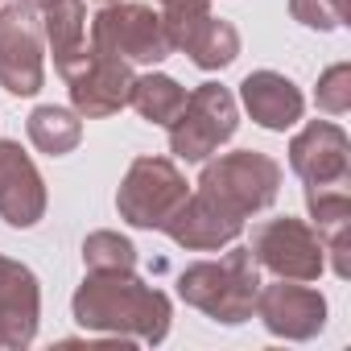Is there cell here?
I'll return each instance as SVG.
<instances>
[{
    "label": "cell",
    "instance_id": "obj_8",
    "mask_svg": "<svg viewBox=\"0 0 351 351\" xmlns=\"http://www.w3.org/2000/svg\"><path fill=\"white\" fill-rule=\"evenodd\" d=\"M46 83V38L17 0L0 9V87L9 95H38Z\"/></svg>",
    "mask_w": 351,
    "mask_h": 351
},
{
    "label": "cell",
    "instance_id": "obj_3",
    "mask_svg": "<svg viewBox=\"0 0 351 351\" xmlns=\"http://www.w3.org/2000/svg\"><path fill=\"white\" fill-rule=\"evenodd\" d=\"M281 178H285V173H281V165L269 153H261V149H236V153L207 157L195 186H199L203 199H211L228 215L248 219V215H256V211H265V207L277 203Z\"/></svg>",
    "mask_w": 351,
    "mask_h": 351
},
{
    "label": "cell",
    "instance_id": "obj_2",
    "mask_svg": "<svg viewBox=\"0 0 351 351\" xmlns=\"http://www.w3.org/2000/svg\"><path fill=\"white\" fill-rule=\"evenodd\" d=\"M261 293V265L248 244H236L219 261H199L178 273V298L223 326H240L252 318Z\"/></svg>",
    "mask_w": 351,
    "mask_h": 351
},
{
    "label": "cell",
    "instance_id": "obj_14",
    "mask_svg": "<svg viewBox=\"0 0 351 351\" xmlns=\"http://www.w3.org/2000/svg\"><path fill=\"white\" fill-rule=\"evenodd\" d=\"M178 248H191V252H215V248H228L240 240L244 232V219L228 215L223 207H215L211 199H203L199 191L186 195V203L169 215V223L161 228Z\"/></svg>",
    "mask_w": 351,
    "mask_h": 351
},
{
    "label": "cell",
    "instance_id": "obj_7",
    "mask_svg": "<svg viewBox=\"0 0 351 351\" xmlns=\"http://www.w3.org/2000/svg\"><path fill=\"white\" fill-rule=\"evenodd\" d=\"M248 252L256 256L261 269H269L273 277H285V281H318L326 269V252H322L318 232L293 215H277V219L256 223Z\"/></svg>",
    "mask_w": 351,
    "mask_h": 351
},
{
    "label": "cell",
    "instance_id": "obj_10",
    "mask_svg": "<svg viewBox=\"0 0 351 351\" xmlns=\"http://www.w3.org/2000/svg\"><path fill=\"white\" fill-rule=\"evenodd\" d=\"M66 87H71V104L79 116L87 120H104V116H116L120 108H128V91H132V66L112 58V54H99V50H87L83 62H75L66 75Z\"/></svg>",
    "mask_w": 351,
    "mask_h": 351
},
{
    "label": "cell",
    "instance_id": "obj_13",
    "mask_svg": "<svg viewBox=\"0 0 351 351\" xmlns=\"http://www.w3.org/2000/svg\"><path fill=\"white\" fill-rule=\"evenodd\" d=\"M42 285L38 273L13 256H0V347L21 351L38 339Z\"/></svg>",
    "mask_w": 351,
    "mask_h": 351
},
{
    "label": "cell",
    "instance_id": "obj_6",
    "mask_svg": "<svg viewBox=\"0 0 351 351\" xmlns=\"http://www.w3.org/2000/svg\"><path fill=\"white\" fill-rule=\"evenodd\" d=\"M91 50L112 54L128 66H157L173 54L157 9L132 0H112L91 17Z\"/></svg>",
    "mask_w": 351,
    "mask_h": 351
},
{
    "label": "cell",
    "instance_id": "obj_4",
    "mask_svg": "<svg viewBox=\"0 0 351 351\" xmlns=\"http://www.w3.org/2000/svg\"><path fill=\"white\" fill-rule=\"evenodd\" d=\"M191 195L186 173L178 169V161L169 157H136L116 191V211L128 228L141 232H161L169 223V215L178 211Z\"/></svg>",
    "mask_w": 351,
    "mask_h": 351
},
{
    "label": "cell",
    "instance_id": "obj_22",
    "mask_svg": "<svg viewBox=\"0 0 351 351\" xmlns=\"http://www.w3.org/2000/svg\"><path fill=\"white\" fill-rule=\"evenodd\" d=\"M83 265H87V273H95V269H136V248H132L128 236L104 228V232H91L83 240Z\"/></svg>",
    "mask_w": 351,
    "mask_h": 351
},
{
    "label": "cell",
    "instance_id": "obj_5",
    "mask_svg": "<svg viewBox=\"0 0 351 351\" xmlns=\"http://www.w3.org/2000/svg\"><path fill=\"white\" fill-rule=\"evenodd\" d=\"M165 128H169V153L178 161H207L211 153H219V145H228L236 136L240 104L228 87L199 83L195 91H186L182 112Z\"/></svg>",
    "mask_w": 351,
    "mask_h": 351
},
{
    "label": "cell",
    "instance_id": "obj_16",
    "mask_svg": "<svg viewBox=\"0 0 351 351\" xmlns=\"http://www.w3.org/2000/svg\"><path fill=\"white\" fill-rule=\"evenodd\" d=\"M240 104H244L248 116H252L261 128H269V132L293 128V124L302 120V112H306V99H302L298 83H293L289 75H281V71H252V75H244V83H240Z\"/></svg>",
    "mask_w": 351,
    "mask_h": 351
},
{
    "label": "cell",
    "instance_id": "obj_24",
    "mask_svg": "<svg viewBox=\"0 0 351 351\" xmlns=\"http://www.w3.org/2000/svg\"><path fill=\"white\" fill-rule=\"evenodd\" d=\"M289 17L306 29L330 34L347 21V0H289Z\"/></svg>",
    "mask_w": 351,
    "mask_h": 351
},
{
    "label": "cell",
    "instance_id": "obj_1",
    "mask_svg": "<svg viewBox=\"0 0 351 351\" xmlns=\"http://www.w3.org/2000/svg\"><path fill=\"white\" fill-rule=\"evenodd\" d=\"M71 314L83 330H99V335L157 347L169 335L173 306L157 285L141 281L132 269H95L75 289Z\"/></svg>",
    "mask_w": 351,
    "mask_h": 351
},
{
    "label": "cell",
    "instance_id": "obj_11",
    "mask_svg": "<svg viewBox=\"0 0 351 351\" xmlns=\"http://www.w3.org/2000/svg\"><path fill=\"white\" fill-rule=\"evenodd\" d=\"M289 169L306 186H339L351 182V141L330 120H310L289 141Z\"/></svg>",
    "mask_w": 351,
    "mask_h": 351
},
{
    "label": "cell",
    "instance_id": "obj_19",
    "mask_svg": "<svg viewBox=\"0 0 351 351\" xmlns=\"http://www.w3.org/2000/svg\"><path fill=\"white\" fill-rule=\"evenodd\" d=\"M128 104L136 108L141 120H149V124H169L173 116L182 112V104H186V87H182L178 79L161 75V71H149V75H136V79H132Z\"/></svg>",
    "mask_w": 351,
    "mask_h": 351
},
{
    "label": "cell",
    "instance_id": "obj_26",
    "mask_svg": "<svg viewBox=\"0 0 351 351\" xmlns=\"http://www.w3.org/2000/svg\"><path fill=\"white\" fill-rule=\"evenodd\" d=\"M99 5H112V0H99Z\"/></svg>",
    "mask_w": 351,
    "mask_h": 351
},
{
    "label": "cell",
    "instance_id": "obj_25",
    "mask_svg": "<svg viewBox=\"0 0 351 351\" xmlns=\"http://www.w3.org/2000/svg\"><path fill=\"white\" fill-rule=\"evenodd\" d=\"M17 5H21V9H29V13H34V17H38V13H42V9H46V5H50V0H17Z\"/></svg>",
    "mask_w": 351,
    "mask_h": 351
},
{
    "label": "cell",
    "instance_id": "obj_9",
    "mask_svg": "<svg viewBox=\"0 0 351 351\" xmlns=\"http://www.w3.org/2000/svg\"><path fill=\"white\" fill-rule=\"evenodd\" d=\"M252 314L265 322L269 335L289 339V343H306V339L322 335V326H326V298L318 289H310L306 281L277 277V285H261Z\"/></svg>",
    "mask_w": 351,
    "mask_h": 351
},
{
    "label": "cell",
    "instance_id": "obj_17",
    "mask_svg": "<svg viewBox=\"0 0 351 351\" xmlns=\"http://www.w3.org/2000/svg\"><path fill=\"white\" fill-rule=\"evenodd\" d=\"M38 25H42V38L50 46V54H54L58 75H66L91 50L87 46V5L83 0H50L38 13Z\"/></svg>",
    "mask_w": 351,
    "mask_h": 351
},
{
    "label": "cell",
    "instance_id": "obj_12",
    "mask_svg": "<svg viewBox=\"0 0 351 351\" xmlns=\"http://www.w3.org/2000/svg\"><path fill=\"white\" fill-rule=\"evenodd\" d=\"M46 182L21 141L0 136V219L9 228H34L46 215Z\"/></svg>",
    "mask_w": 351,
    "mask_h": 351
},
{
    "label": "cell",
    "instance_id": "obj_15",
    "mask_svg": "<svg viewBox=\"0 0 351 351\" xmlns=\"http://www.w3.org/2000/svg\"><path fill=\"white\" fill-rule=\"evenodd\" d=\"M306 211L310 228L322 240V252H330V269L339 281L351 277V182L339 186H306Z\"/></svg>",
    "mask_w": 351,
    "mask_h": 351
},
{
    "label": "cell",
    "instance_id": "obj_20",
    "mask_svg": "<svg viewBox=\"0 0 351 351\" xmlns=\"http://www.w3.org/2000/svg\"><path fill=\"white\" fill-rule=\"evenodd\" d=\"M182 54H191V62L199 71H223L240 58V29L223 17H207L182 46Z\"/></svg>",
    "mask_w": 351,
    "mask_h": 351
},
{
    "label": "cell",
    "instance_id": "obj_18",
    "mask_svg": "<svg viewBox=\"0 0 351 351\" xmlns=\"http://www.w3.org/2000/svg\"><path fill=\"white\" fill-rule=\"evenodd\" d=\"M25 132H29L34 149L50 153V157H66L83 141V116L71 112V108H58V104H42V108L29 112Z\"/></svg>",
    "mask_w": 351,
    "mask_h": 351
},
{
    "label": "cell",
    "instance_id": "obj_23",
    "mask_svg": "<svg viewBox=\"0 0 351 351\" xmlns=\"http://www.w3.org/2000/svg\"><path fill=\"white\" fill-rule=\"evenodd\" d=\"M314 104L318 112L326 116H343L351 108V62H335L318 75V87H314Z\"/></svg>",
    "mask_w": 351,
    "mask_h": 351
},
{
    "label": "cell",
    "instance_id": "obj_21",
    "mask_svg": "<svg viewBox=\"0 0 351 351\" xmlns=\"http://www.w3.org/2000/svg\"><path fill=\"white\" fill-rule=\"evenodd\" d=\"M157 17L165 25V38L173 50H182L186 38L211 17V0H157Z\"/></svg>",
    "mask_w": 351,
    "mask_h": 351
}]
</instances>
